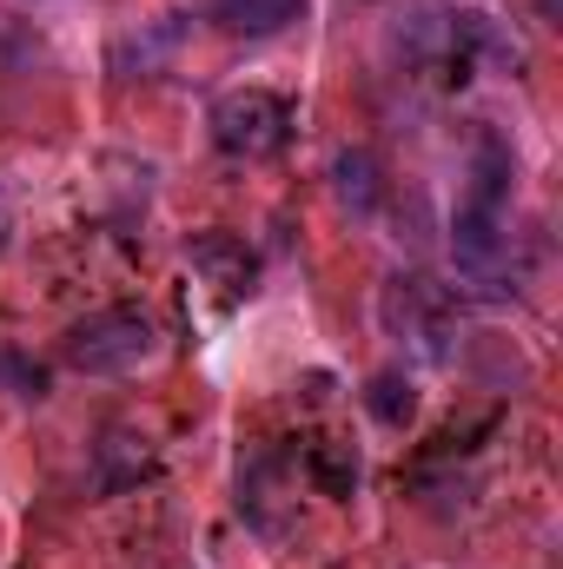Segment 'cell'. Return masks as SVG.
<instances>
[{
  "label": "cell",
  "instance_id": "obj_9",
  "mask_svg": "<svg viewBox=\"0 0 563 569\" xmlns=\"http://www.w3.org/2000/svg\"><path fill=\"white\" fill-rule=\"evenodd\" d=\"M192 259H199V266H213V272H226V291H246V284H253V252H246V246H233V239H199V246H192Z\"/></svg>",
  "mask_w": 563,
  "mask_h": 569
},
{
  "label": "cell",
  "instance_id": "obj_11",
  "mask_svg": "<svg viewBox=\"0 0 563 569\" xmlns=\"http://www.w3.org/2000/svg\"><path fill=\"white\" fill-rule=\"evenodd\" d=\"M0 378L13 385V398H47V371L27 358H0Z\"/></svg>",
  "mask_w": 563,
  "mask_h": 569
},
{
  "label": "cell",
  "instance_id": "obj_3",
  "mask_svg": "<svg viewBox=\"0 0 563 569\" xmlns=\"http://www.w3.org/2000/svg\"><path fill=\"white\" fill-rule=\"evenodd\" d=\"M213 140L233 159H266V152H279L292 140V107H285L279 93H266V87L226 93L213 107Z\"/></svg>",
  "mask_w": 563,
  "mask_h": 569
},
{
  "label": "cell",
  "instance_id": "obj_10",
  "mask_svg": "<svg viewBox=\"0 0 563 569\" xmlns=\"http://www.w3.org/2000/svg\"><path fill=\"white\" fill-rule=\"evenodd\" d=\"M312 477H318L332 497H352V483H358V457H332V450H312Z\"/></svg>",
  "mask_w": 563,
  "mask_h": 569
},
{
  "label": "cell",
  "instance_id": "obj_2",
  "mask_svg": "<svg viewBox=\"0 0 563 569\" xmlns=\"http://www.w3.org/2000/svg\"><path fill=\"white\" fill-rule=\"evenodd\" d=\"M451 259H457V272L477 284L484 298H511V291H517L511 232H504V212H497V206L464 199V212H457V226H451Z\"/></svg>",
  "mask_w": 563,
  "mask_h": 569
},
{
  "label": "cell",
  "instance_id": "obj_7",
  "mask_svg": "<svg viewBox=\"0 0 563 569\" xmlns=\"http://www.w3.org/2000/svg\"><path fill=\"white\" fill-rule=\"evenodd\" d=\"M305 13V0H213V20L226 33H246V40H266Z\"/></svg>",
  "mask_w": 563,
  "mask_h": 569
},
{
  "label": "cell",
  "instance_id": "obj_8",
  "mask_svg": "<svg viewBox=\"0 0 563 569\" xmlns=\"http://www.w3.org/2000/svg\"><path fill=\"white\" fill-rule=\"evenodd\" d=\"M365 405H372V418L378 425H412V411H418V391H412V378H398V371H378L372 378V391H365Z\"/></svg>",
  "mask_w": 563,
  "mask_h": 569
},
{
  "label": "cell",
  "instance_id": "obj_5",
  "mask_svg": "<svg viewBox=\"0 0 563 569\" xmlns=\"http://www.w3.org/2000/svg\"><path fill=\"white\" fill-rule=\"evenodd\" d=\"M152 477V443L134 437V430H107L93 443V490L100 497H120V490H140Z\"/></svg>",
  "mask_w": 563,
  "mask_h": 569
},
{
  "label": "cell",
  "instance_id": "obj_6",
  "mask_svg": "<svg viewBox=\"0 0 563 569\" xmlns=\"http://www.w3.org/2000/svg\"><path fill=\"white\" fill-rule=\"evenodd\" d=\"M332 192H338L358 219H372V212L385 206V172H378V159H372L365 146H345V152L332 159Z\"/></svg>",
  "mask_w": 563,
  "mask_h": 569
},
{
  "label": "cell",
  "instance_id": "obj_4",
  "mask_svg": "<svg viewBox=\"0 0 563 569\" xmlns=\"http://www.w3.org/2000/svg\"><path fill=\"white\" fill-rule=\"evenodd\" d=\"M385 318H392V331H405V338H418L431 358H451V345H444V305H437V291L424 279H392L385 291Z\"/></svg>",
  "mask_w": 563,
  "mask_h": 569
},
{
  "label": "cell",
  "instance_id": "obj_1",
  "mask_svg": "<svg viewBox=\"0 0 563 569\" xmlns=\"http://www.w3.org/2000/svg\"><path fill=\"white\" fill-rule=\"evenodd\" d=\"M152 345H159L152 318L113 305V311H93V318H80L67 331V365L87 371V378H120V371H134V365L152 358Z\"/></svg>",
  "mask_w": 563,
  "mask_h": 569
}]
</instances>
